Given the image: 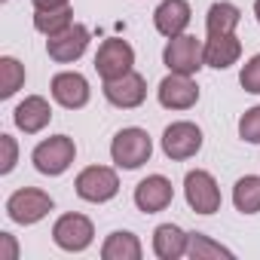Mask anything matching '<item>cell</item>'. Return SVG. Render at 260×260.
Instances as JSON below:
<instances>
[{"instance_id":"cell-29","label":"cell","mask_w":260,"mask_h":260,"mask_svg":"<svg viewBox=\"0 0 260 260\" xmlns=\"http://www.w3.org/2000/svg\"><path fill=\"white\" fill-rule=\"evenodd\" d=\"M0 239H4V245H7V257L13 260V257H16V242H13V236H10V233H4Z\"/></svg>"},{"instance_id":"cell-1","label":"cell","mask_w":260,"mask_h":260,"mask_svg":"<svg viewBox=\"0 0 260 260\" xmlns=\"http://www.w3.org/2000/svg\"><path fill=\"white\" fill-rule=\"evenodd\" d=\"M153 153V141L144 128H122L110 144V156L119 169H138L150 159Z\"/></svg>"},{"instance_id":"cell-25","label":"cell","mask_w":260,"mask_h":260,"mask_svg":"<svg viewBox=\"0 0 260 260\" xmlns=\"http://www.w3.org/2000/svg\"><path fill=\"white\" fill-rule=\"evenodd\" d=\"M239 135L251 144H260V107H251L239 119Z\"/></svg>"},{"instance_id":"cell-2","label":"cell","mask_w":260,"mask_h":260,"mask_svg":"<svg viewBox=\"0 0 260 260\" xmlns=\"http://www.w3.org/2000/svg\"><path fill=\"white\" fill-rule=\"evenodd\" d=\"M162 61L172 74H196L205 61V46L190 37V34H178V37H169V46L162 52Z\"/></svg>"},{"instance_id":"cell-14","label":"cell","mask_w":260,"mask_h":260,"mask_svg":"<svg viewBox=\"0 0 260 260\" xmlns=\"http://www.w3.org/2000/svg\"><path fill=\"white\" fill-rule=\"evenodd\" d=\"M153 22H156L159 34L178 37L190 25V4L187 0H162V4L156 7V13H153Z\"/></svg>"},{"instance_id":"cell-16","label":"cell","mask_w":260,"mask_h":260,"mask_svg":"<svg viewBox=\"0 0 260 260\" xmlns=\"http://www.w3.org/2000/svg\"><path fill=\"white\" fill-rule=\"evenodd\" d=\"M52 98H55L61 107H71V110L83 107V104L89 101V83H86V77L71 74V71L52 77Z\"/></svg>"},{"instance_id":"cell-6","label":"cell","mask_w":260,"mask_h":260,"mask_svg":"<svg viewBox=\"0 0 260 260\" xmlns=\"http://www.w3.org/2000/svg\"><path fill=\"white\" fill-rule=\"evenodd\" d=\"M7 211H10V217L16 223H37L40 217H46L52 211V199H49V193L34 190V187L16 190L10 196V202H7Z\"/></svg>"},{"instance_id":"cell-4","label":"cell","mask_w":260,"mask_h":260,"mask_svg":"<svg viewBox=\"0 0 260 260\" xmlns=\"http://www.w3.org/2000/svg\"><path fill=\"white\" fill-rule=\"evenodd\" d=\"M74 153H77L74 141L68 135H55V138H49V141L34 147V166L43 175H61L74 162Z\"/></svg>"},{"instance_id":"cell-15","label":"cell","mask_w":260,"mask_h":260,"mask_svg":"<svg viewBox=\"0 0 260 260\" xmlns=\"http://www.w3.org/2000/svg\"><path fill=\"white\" fill-rule=\"evenodd\" d=\"M16 125L22 128L25 135H37L40 128H46L49 125V119H52V110H49V101L46 98H40V95H31V98H25L19 107H16Z\"/></svg>"},{"instance_id":"cell-23","label":"cell","mask_w":260,"mask_h":260,"mask_svg":"<svg viewBox=\"0 0 260 260\" xmlns=\"http://www.w3.org/2000/svg\"><path fill=\"white\" fill-rule=\"evenodd\" d=\"M68 25H71V10L68 7H61V10H37V16H34V28L40 34H46V37L64 31Z\"/></svg>"},{"instance_id":"cell-9","label":"cell","mask_w":260,"mask_h":260,"mask_svg":"<svg viewBox=\"0 0 260 260\" xmlns=\"http://www.w3.org/2000/svg\"><path fill=\"white\" fill-rule=\"evenodd\" d=\"M202 147V132L193 122H172L162 132V150L169 159H190Z\"/></svg>"},{"instance_id":"cell-11","label":"cell","mask_w":260,"mask_h":260,"mask_svg":"<svg viewBox=\"0 0 260 260\" xmlns=\"http://www.w3.org/2000/svg\"><path fill=\"white\" fill-rule=\"evenodd\" d=\"M89 46V31L83 25H68L64 31L52 34L46 40V49H49V58L55 61H77Z\"/></svg>"},{"instance_id":"cell-22","label":"cell","mask_w":260,"mask_h":260,"mask_svg":"<svg viewBox=\"0 0 260 260\" xmlns=\"http://www.w3.org/2000/svg\"><path fill=\"white\" fill-rule=\"evenodd\" d=\"M25 83V68L16 61V58H0V98H10L22 89Z\"/></svg>"},{"instance_id":"cell-7","label":"cell","mask_w":260,"mask_h":260,"mask_svg":"<svg viewBox=\"0 0 260 260\" xmlns=\"http://www.w3.org/2000/svg\"><path fill=\"white\" fill-rule=\"evenodd\" d=\"M184 193H187L190 208L199 211V214H214V211L220 208V190H217L214 178H211L208 172H202V169H196V172L187 175Z\"/></svg>"},{"instance_id":"cell-3","label":"cell","mask_w":260,"mask_h":260,"mask_svg":"<svg viewBox=\"0 0 260 260\" xmlns=\"http://www.w3.org/2000/svg\"><path fill=\"white\" fill-rule=\"evenodd\" d=\"M116 190H119V181H116L113 169L89 166L77 175V196L86 202H107L116 196Z\"/></svg>"},{"instance_id":"cell-24","label":"cell","mask_w":260,"mask_h":260,"mask_svg":"<svg viewBox=\"0 0 260 260\" xmlns=\"http://www.w3.org/2000/svg\"><path fill=\"white\" fill-rule=\"evenodd\" d=\"M187 254H190L193 260H205V257H233V251H226L223 245L211 242V239H208V236H202V233H190Z\"/></svg>"},{"instance_id":"cell-28","label":"cell","mask_w":260,"mask_h":260,"mask_svg":"<svg viewBox=\"0 0 260 260\" xmlns=\"http://www.w3.org/2000/svg\"><path fill=\"white\" fill-rule=\"evenodd\" d=\"M34 7L37 10H61V7H68V0H34Z\"/></svg>"},{"instance_id":"cell-20","label":"cell","mask_w":260,"mask_h":260,"mask_svg":"<svg viewBox=\"0 0 260 260\" xmlns=\"http://www.w3.org/2000/svg\"><path fill=\"white\" fill-rule=\"evenodd\" d=\"M242 13L233 7V4H214L208 10V19H205V28H208V37H223V34H233L236 25H239Z\"/></svg>"},{"instance_id":"cell-17","label":"cell","mask_w":260,"mask_h":260,"mask_svg":"<svg viewBox=\"0 0 260 260\" xmlns=\"http://www.w3.org/2000/svg\"><path fill=\"white\" fill-rule=\"evenodd\" d=\"M187 242H190V236L175 223H162L153 233V251L162 260H178L181 254H187Z\"/></svg>"},{"instance_id":"cell-18","label":"cell","mask_w":260,"mask_h":260,"mask_svg":"<svg viewBox=\"0 0 260 260\" xmlns=\"http://www.w3.org/2000/svg\"><path fill=\"white\" fill-rule=\"evenodd\" d=\"M242 55V43L236 40V34H223V37H208L205 43V64L223 71L230 64H236Z\"/></svg>"},{"instance_id":"cell-13","label":"cell","mask_w":260,"mask_h":260,"mask_svg":"<svg viewBox=\"0 0 260 260\" xmlns=\"http://www.w3.org/2000/svg\"><path fill=\"white\" fill-rule=\"evenodd\" d=\"M172 196H175L172 193V181L162 178V175H150V178H144L135 187V205L141 211H147V214H156V211L169 208Z\"/></svg>"},{"instance_id":"cell-10","label":"cell","mask_w":260,"mask_h":260,"mask_svg":"<svg viewBox=\"0 0 260 260\" xmlns=\"http://www.w3.org/2000/svg\"><path fill=\"white\" fill-rule=\"evenodd\" d=\"M104 95H107V101L113 107L128 110V107H138L147 98V83H144L141 74L128 71V74H122L116 80H104Z\"/></svg>"},{"instance_id":"cell-27","label":"cell","mask_w":260,"mask_h":260,"mask_svg":"<svg viewBox=\"0 0 260 260\" xmlns=\"http://www.w3.org/2000/svg\"><path fill=\"white\" fill-rule=\"evenodd\" d=\"M0 147H4V162H0V172H13V166H16V156H19V147H16V138H10V135H0Z\"/></svg>"},{"instance_id":"cell-8","label":"cell","mask_w":260,"mask_h":260,"mask_svg":"<svg viewBox=\"0 0 260 260\" xmlns=\"http://www.w3.org/2000/svg\"><path fill=\"white\" fill-rule=\"evenodd\" d=\"M92 236H95L92 220L83 217V214H64L52 226V239L64 251H83V248H89L92 245Z\"/></svg>"},{"instance_id":"cell-21","label":"cell","mask_w":260,"mask_h":260,"mask_svg":"<svg viewBox=\"0 0 260 260\" xmlns=\"http://www.w3.org/2000/svg\"><path fill=\"white\" fill-rule=\"evenodd\" d=\"M233 202L242 214H257L260 211V178L257 175L242 178L233 190Z\"/></svg>"},{"instance_id":"cell-30","label":"cell","mask_w":260,"mask_h":260,"mask_svg":"<svg viewBox=\"0 0 260 260\" xmlns=\"http://www.w3.org/2000/svg\"><path fill=\"white\" fill-rule=\"evenodd\" d=\"M254 16H257V22H260V0L254 4Z\"/></svg>"},{"instance_id":"cell-5","label":"cell","mask_w":260,"mask_h":260,"mask_svg":"<svg viewBox=\"0 0 260 260\" xmlns=\"http://www.w3.org/2000/svg\"><path fill=\"white\" fill-rule=\"evenodd\" d=\"M132 64H135L132 46H128L125 40H116V37L104 40L101 49H98V55H95V71H98L101 80H116V77L132 71Z\"/></svg>"},{"instance_id":"cell-26","label":"cell","mask_w":260,"mask_h":260,"mask_svg":"<svg viewBox=\"0 0 260 260\" xmlns=\"http://www.w3.org/2000/svg\"><path fill=\"white\" fill-rule=\"evenodd\" d=\"M242 89L251 92V95H260V55H254L245 68H242V77H239Z\"/></svg>"},{"instance_id":"cell-12","label":"cell","mask_w":260,"mask_h":260,"mask_svg":"<svg viewBox=\"0 0 260 260\" xmlns=\"http://www.w3.org/2000/svg\"><path fill=\"white\" fill-rule=\"evenodd\" d=\"M199 101V89L187 74H169L159 83V104L169 110H187Z\"/></svg>"},{"instance_id":"cell-19","label":"cell","mask_w":260,"mask_h":260,"mask_svg":"<svg viewBox=\"0 0 260 260\" xmlns=\"http://www.w3.org/2000/svg\"><path fill=\"white\" fill-rule=\"evenodd\" d=\"M104 260H141V242L132 233H110L104 248H101Z\"/></svg>"}]
</instances>
